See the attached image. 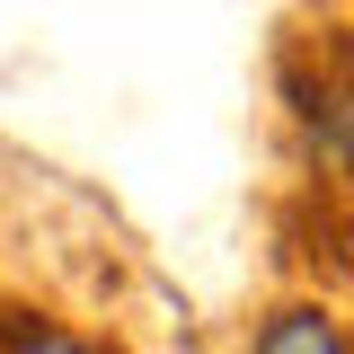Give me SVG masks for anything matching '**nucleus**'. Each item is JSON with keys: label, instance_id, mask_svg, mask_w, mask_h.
Listing matches in <instances>:
<instances>
[{"label": "nucleus", "instance_id": "f257e3e1", "mask_svg": "<svg viewBox=\"0 0 354 354\" xmlns=\"http://www.w3.org/2000/svg\"><path fill=\"white\" fill-rule=\"evenodd\" d=\"M257 354H354L319 310H274L266 319V337H257Z\"/></svg>", "mask_w": 354, "mask_h": 354}, {"label": "nucleus", "instance_id": "f03ea898", "mask_svg": "<svg viewBox=\"0 0 354 354\" xmlns=\"http://www.w3.org/2000/svg\"><path fill=\"white\" fill-rule=\"evenodd\" d=\"M9 354H97V346L62 337V328H44V319H9Z\"/></svg>", "mask_w": 354, "mask_h": 354}]
</instances>
